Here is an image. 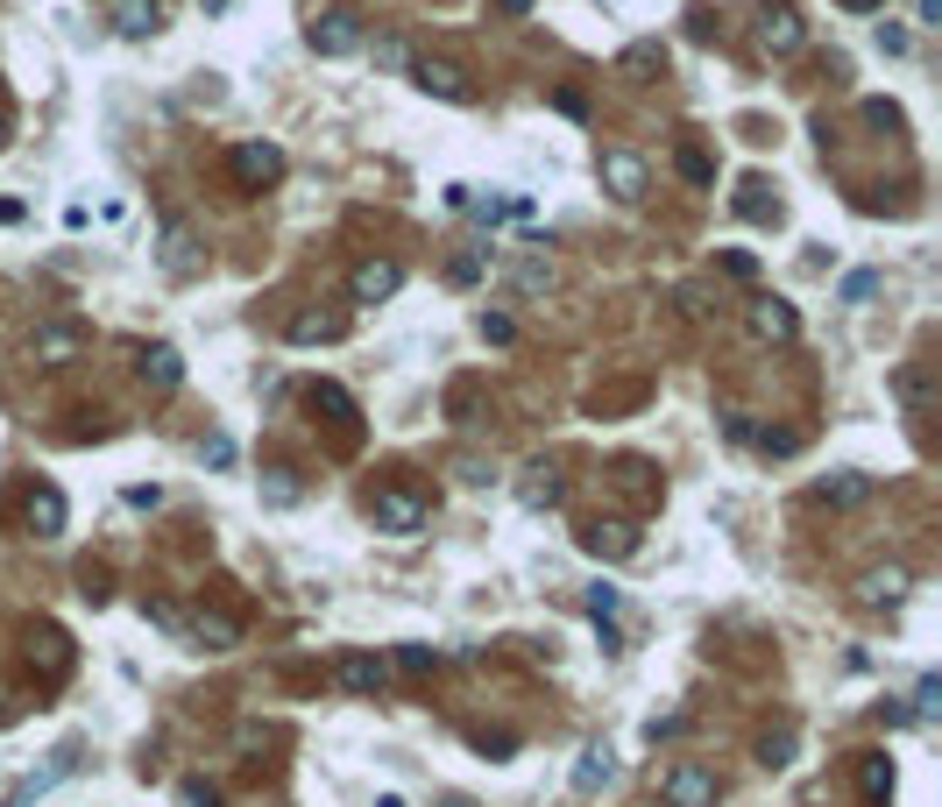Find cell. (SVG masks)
Instances as JSON below:
<instances>
[{
	"instance_id": "6da1fadb",
	"label": "cell",
	"mask_w": 942,
	"mask_h": 807,
	"mask_svg": "<svg viewBox=\"0 0 942 807\" xmlns=\"http://www.w3.org/2000/svg\"><path fill=\"white\" fill-rule=\"evenodd\" d=\"M660 800L666 807H716V773H708V765H666L660 773Z\"/></svg>"
},
{
	"instance_id": "7a4b0ae2",
	"label": "cell",
	"mask_w": 942,
	"mask_h": 807,
	"mask_svg": "<svg viewBox=\"0 0 942 807\" xmlns=\"http://www.w3.org/2000/svg\"><path fill=\"white\" fill-rule=\"evenodd\" d=\"M305 43H313L319 57H355L361 50V14L355 8H326L313 29H305Z\"/></svg>"
},
{
	"instance_id": "3957f363",
	"label": "cell",
	"mask_w": 942,
	"mask_h": 807,
	"mask_svg": "<svg viewBox=\"0 0 942 807\" xmlns=\"http://www.w3.org/2000/svg\"><path fill=\"white\" fill-rule=\"evenodd\" d=\"M397 283H404V269L390 256H369V262H355L348 291H355V305H383V298H397Z\"/></svg>"
},
{
	"instance_id": "277c9868",
	"label": "cell",
	"mask_w": 942,
	"mask_h": 807,
	"mask_svg": "<svg viewBox=\"0 0 942 807\" xmlns=\"http://www.w3.org/2000/svg\"><path fill=\"white\" fill-rule=\"evenodd\" d=\"M235 178H241L248 191L277 185V178H284V149H277V142H241V149H235Z\"/></svg>"
},
{
	"instance_id": "5b68a950",
	"label": "cell",
	"mask_w": 942,
	"mask_h": 807,
	"mask_svg": "<svg viewBox=\"0 0 942 807\" xmlns=\"http://www.w3.org/2000/svg\"><path fill=\"white\" fill-rule=\"evenodd\" d=\"M603 185L617 191L624 206L645 199V157H631V149H603Z\"/></svg>"
},
{
	"instance_id": "8992f818",
	"label": "cell",
	"mask_w": 942,
	"mask_h": 807,
	"mask_svg": "<svg viewBox=\"0 0 942 807\" xmlns=\"http://www.w3.org/2000/svg\"><path fill=\"white\" fill-rule=\"evenodd\" d=\"M411 79L426 86L433 100H468V92H475V86H468V71L447 64V57H418V64H411Z\"/></svg>"
},
{
	"instance_id": "52a82bcc",
	"label": "cell",
	"mask_w": 942,
	"mask_h": 807,
	"mask_svg": "<svg viewBox=\"0 0 942 807\" xmlns=\"http://www.w3.org/2000/svg\"><path fill=\"white\" fill-rule=\"evenodd\" d=\"M582 552H595V560H631V552H638V531L631 525H617V517H595V525H582Z\"/></svg>"
},
{
	"instance_id": "ba28073f",
	"label": "cell",
	"mask_w": 942,
	"mask_h": 807,
	"mask_svg": "<svg viewBox=\"0 0 942 807\" xmlns=\"http://www.w3.org/2000/svg\"><path fill=\"white\" fill-rule=\"evenodd\" d=\"M744 319H752L758 340H794L801 333V319H794V305H786V298H752V312H744Z\"/></svg>"
},
{
	"instance_id": "9c48e42d",
	"label": "cell",
	"mask_w": 942,
	"mask_h": 807,
	"mask_svg": "<svg viewBox=\"0 0 942 807\" xmlns=\"http://www.w3.org/2000/svg\"><path fill=\"white\" fill-rule=\"evenodd\" d=\"M79 348H86V326H71V319L36 326V340H29V355H36V361H71Z\"/></svg>"
},
{
	"instance_id": "30bf717a",
	"label": "cell",
	"mask_w": 942,
	"mask_h": 807,
	"mask_svg": "<svg viewBox=\"0 0 942 807\" xmlns=\"http://www.w3.org/2000/svg\"><path fill=\"white\" fill-rule=\"evenodd\" d=\"M801 14L794 8H765L758 14V50H773V57H786V50H801Z\"/></svg>"
},
{
	"instance_id": "8fae6325",
	"label": "cell",
	"mask_w": 942,
	"mask_h": 807,
	"mask_svg": "<svg viewBox=\"0 0 942 807\" xmlns=\"http://www.w3.org/2000/svg\"><path fill=\"white\" fill-rule=\"evenodd\" d=\"M376 525H383V531H404V538H411L418 525H426V504H418V496H397V489H383V496H376Z\"/></svg>"
},
{
	"instance_id": "7c38bea8",
	"label": "cell",
	"mask_w": 942,
	"mask_h": 807,
	"mask_svg": "<svg viewBox=\"0 0 942 807\" xmlns=\"http://www.w3.org/2000/svg\"><path fill=\"white\" fill-rule=\"evenodd\" d=\"M504 277H510V291H517V298H538V291H553V262H546V248L532 241V256H517V262L504 269Z\"/></svg>"
},
{
	"instance_id": "4fadbf2b",
	"label": "cell",
	"mask_w": 942,
	"mask_h": 807,
	"mask_svg": "<svg viewBox=\"0 0 942 807\" xmlns=\"http://www.w3.org/2000/svg\"><path fill=\"white\" fill-rule=\"evenodd\" d=\"M872 496V475H857V468H843V475H822L815 482V504H830V510H851Z\"/></svg>"
},
{
	"instance_id": "5bb4252c",
	"label": "cell",
	"mask_w": 942,
	"mask_h": 807,
	"mask_svg": "<svg viewBox=\"0 0 942 807\" xmlns=\"http://www.w3.org/2000/svg\"><path fill=\"white\" fill-rule=\"evenodd\" d=\"M135 369H142L149 390H178V382H185V361H178V348H163V340L135 355Z\"/></svg>"
},
{
	"instance_id": "9a60e30c",
	"label": "cell",
	"mask_w": 942,
	"mask_h": 807,
	"mask_svg": "<svg viewBox=\"0 0 942 807\" xmlns=\"http://www.w3.org/2000/svg\"><path fill=\"white\" fill-rule=\"evenodd\" d=\"M284 333H291L298 348H326V340L348 333V319H340V312H291V326H284Z\"/></svg>"
},
{
	"instance_id": "2e32d148",
	"label": "cell",
	"mask_w": 942,
	"mask_h": 807,
	"mask_svg": "<svg viewBox=\"0 0 942 807\" xmlns=\"http://www.w3.org/2000/svg\"><path fill=\"white\" fill-rule=\"evenodd\" d=\"M107 14H113V29H121V36H157L163 29L157 0H107Z\"/></svg>"
},
{
	"instance_id": "e0dca14e",
	"label": "cell",
	"mask_w": 942,
	"mask_h": 807,
	"mask_svg": "<svg viewBox=\"0 0 942 807\" xmlns=\"http://www.w3.org/2000/svg\"><path fill=\"white\" fill-rule=\"evenodd\" d=\"M305 404H313V411H326V426H340L355 439V397L340 390V382H313V390H305Z\"/></svg>"
},
{
	"instance_id": "ac0fdd59",
	"label": "cell",
	"mask_w": 942,
	"mask_h": 807,
	"mask_svg": "<svg viewBox=\"0 0 942 807\" xmlns=\"http://www.w3.org/2000/svg\"><path fill=\"white\" fill-rule=\"evenodd\" d=\"M900 595H908V567H872L857 581V602H872V609H893Z\"/></svg>"
},
{
	"instance_id": "d6986e66",
	"label": "cell",
	"mask_w": 942,
	"mask_h": 807,
	"mask_svg": "<svg viewBox=\"0 0 942 807\" xmlns=\"http://www.w3.org/2000/svg\"><path fill=\"white\" fill-rule=\"evenodd\" d=\"M737 220H758V227H780V199L765 178H744L737 185Z\"/></svg>"
},
{
	"instance_id": "ffe728a7",
	"label": "cell",
	"mask_w": 942,
	"mask_h": 807,
	"mask_svg": "<svg viewBox=\"0 0 942 807\" xmlns=\"http://www.w3.org/2000/svg\"><path fill=\"white\" fill-rule=\"evenodd\" d=\"M29 531H36V538H57V531H65V496H57L50 482L29 489Z\"/></svg>"
},
{
	"instance_id": "44dd1931",
	"label": "cell",
	"mask_w": 942,
	"mask_h": 807,
	"mask_svg": "<svg viewBox=\"0 0 942 807\" xmlns=\"http://www.w3.org/2000/svg\"><path fill=\"white\" fill-rule=\"evenodd\" d=\"M517 496H525L532 510H553V504H561V496H567V482H561V475L546 468V460H538V468H525V482H517Z\"/></svg>"
},
{
	"instance_id": "7402d4cb",
	"label": "cell",
	"mask_w": 942,
	"mask_h": 807,
	"mask_svg": "<svg viewBox=\"0 0 942 807\" xmlns=\"http://www.w3.org/2000/svg\"><path fill=\"white\" fill-rule=\"evenodd\" d=\"M340 687H348V695H376V687H383V659H369V651L340 659Z\"/></svg>"
},
{
	"instance_id": "603a6c76",
	"label": "cell",
	"mask_w": 942,
	"mask_h": 807,
	"mask_svg": "<svg viewBox=\"0 0 942 807\" xmlns=\"http://www.w3.org/2000/svg\"><path fill=\"white\" fill-rule=\"evenodd\" d=\"M191 262H199V256H191V227L170 220L163 227V269H170V277H191Z\"/></svg>"
},
{
	"instance_id": "cb8c5ba5",
	"label": "cell",
	"mask_w": 942,
	"mask_h": 807,
	"mask_svg": "<svg viewBox=\"0 0 942 807\" xmlns=\"http://www.w3.org/2000/svg\"><path fill=\"white\" fill-rule=\"evenodd\" d=\"M603 779H609V751H603V744H588L582 765H574V794H595Z\"/></svg>"
},
{
	"instance_id": "d4e9b609",
	"label": "cell",
	"mask_w": 942,
	"mask_h": 807,
	"mask_svg": "<svg viewBox=\"0 0 942 807\" xmlns=\"http://www.w3.org/2000/svg\"><path fill=\"white\" fill-rule=\"evenodd\" d=\"M617 71H631V79H652V71H666V50L660 43H631L617 57Z\"/></svg>"
},
{
	"instance_id": "484cf974",
	"label": "cell",
	"mask_w": 942,
	"mask_h": 807,
	"mask_svg": "<svg viewBox=\"0 0 942 807\" xmlns=\"http://www.w3.org/2000/svg\"><path fill=\"white\" fill-rule=\"evenodd\" d=\"M857 786H864V800H893V765L886 758H864L857 765Z\"/></svg>"
},
{
	"instance_id": "4316f807",
	"label": "cell",
	"mask_w": 942,
	"mask_h": 807,
	"mask_svg": "<svg viewBox=\"0 0 942 807\" xmlns=\"http://www.w3.org/2000/svg\"><path fill=\"white\" fill-rule=\"evenodd\" d=\"M235 638H241V624H235V617H220V609H206V617H199V645H214V651H227V645H235Z\"/></svg>"
},
{
	"instance_id": "83f0119b",
	"label": "cell",
	"mask_w": 942,
	"mask_h": 807,
	"mask_svg": "<svg viewBox=\"0 0 942 807\" xmlns=\"http://www.w3.org/2000/svg\"><path fill=\"white\" fill-rule=\"evenodd\" d=\"M752 447H758L765 460H786V454H801V432H786V426H765V432H752Z\"/></svg>"
},
{
	"instance_id": "f1b7e54d",
	"label": "cell",
	"mask_w": 942,
	"mask_h": 807,
	"mask_svg": "<svg viewBox=\"0 0 942 807\" xmlns=\"http://www.w3.org/2000/svg\"><path fill=\"white\" fill-rule=\"evenodd\" d=\"M262 496H269V504H277V510H284V504H298V475H291V468H269Z\"/></svg>"
},
{
	"instance_id": "f546056e",
	"label": "cell",
	"mask_w": 942,
	"mask_h": 807,
	"mask_svg": "<svg viewBox=\"0 0 942 807\" xmlns=\"http://www.w3.org/2000/svg\"><path fill=\"white\" fill-rule=\"evenodd\" d=\"M376 64H383V71H411V50H404V36H376Z\"/></svg>"
},
{
	"instance_id": "4dcf8cb0",
	"label": "cell",
	"mask_w": 942,
	"mask_h": 807,
	"mask_svg": "<svg viewBox=\"0 0 942 807\" xmlns=\"http://www.w3.org/2000/svg\"><path fill=\"white\" fill-rule=\"evenodd\" d=\"M673 163H681V178H687V185H716V163H708L702 149H681Z\"/></svg>"
},
{
	"instance_id": "1f68e13d",
	"label": "cell",
	"mask_w": 942,
	"mask_h": 807,
	"mask_svg": "<svg viewBox=\"0 0 942 807\" xmlns=\"http://www.w3.org/2000/svg\"><path fill=\"white\" fill-rule=\"evenodd\" d=\"M872 291H879V277H872V269H851V277H843V305H864Z\"/></svg>"
},
{
	"instance_id": "d6a6232c",
	"label": "cell",
	"mask_w": 942,
	"mask_h": 807,
	"mask_svg": "<svg viewBox=\"0 0 942 807\" xmlns=\"http://www.w3.org/2000/svg\"><path fill=\"white\" fill-rule=\"evenodd\" d=\"M588 609H595V624H609V617H617V588L595 581V588H588Z\"/></svg>"
},
{
	"instance_id": "836d02e7",
	"label": "cell",
	"mask_w": 942,
	"mask_h": 807,
	"mask_svg": "<svg viewBox=\"0 0 942 807\" xmlns=\"http://www.w3.org/2000/svg\"><path fill=\"white\" fill-rule=\"evenodd\" d=\"M397 666L411 672V680H426V672H433V651H426V645H404V651H397Z\"/></svg>"
},
{
	"instance_id": "e575fe53",
	"label": "cell",
	"mask_w": 942,
	"mask_h": 807,
	"mask_svg": "<svg viewBox=\"0 0 942 807\" xmlns=\"http://www.w3.org/2000/svg\"><path fill=\"white\" fill-rule=\"evenodd\" d=\"M447 277H454V283H475V277H483V256H475V248H460V256L447 262Z\"/></svg>"
},
{
	"instance_id": "d590c367",
	"label": "cell",
	"mask_w": 942,
	"mask_h": 807,
	"mask_svg": "<svg viewBox=\"0 0 942 807\" xmlns=\"http://www.w3.org/2000/svg\"><path fill=\"white\" fill-rule=\"evenodd\" d=\"M199 460H206V468H227V460H235V439H227V432H214V439L199 447Z\"/></svg>"
},
{
	"instance_id": "8d00e7d4",
	"label": "cell",
	"mask_w": 942,
	"mask_h": 807,
	"mask_svg": "<svg viewBox=\"0 0 942 807\" xmlns=\"http://www.w3.org/2000/svg\"><path fill=\"white\" fill-rule=\"evenodd\" d=\"M483 340H496V348H510V340H517V326H510L504 312H483Z\"/></svg>"
},
{
	"instance_id": "74e56055",
	"label": "cell",
	"mask_w": 942,
	"mask_h": 807,
	"mask_svg": "<svg viewBox=\"0 0 942 807\" xmlns=\"http://www.w3.org/2000/svg\"><path fill=\"white\" fill-rule=\"evenodd\" d=\"M786 751H794V729H780V737H765V744H758V758H765V765H786Z\"/></svg>"
},
{
	"instance_id": "f35d334b",
	"label": "cell",
	"mask_w": 942,
	"mask_h": 807,
	"mask_svg": "<svg viewBox=\"0 0 942 807\" xmlns=\"http://www.w3.org/2000/svg\"><path fill=\"white\" fill-rule=\"evenodd\" d=\"M723 269H730V277H744V283H752V277H758V262H752V256H744V248H723Z\"/></svg>"
},
{
	"instance_id": "ab89813d",
	"label": "cell",
	"mask_w": 942,
	"mask_h": 807,
	"mask_svg": "<svg viewBox=\"0 0 942 807\" xmlns=\"http://www.w3.org/2000/svg\"><path fill=\"white\" fill-rule=\"evenodd\" d=\"M553 107H561L567 121H582V113H588V100H582V92H574V86H561V92H553Z\"/></svg>"
},
{
	"instance_id": "60d3db41",
	"label": "cell",
	"mask_w": 942,
	"mask_h": 807,
	"mask_svg": "<svg viewBox=\"0 0 942 807\" xmlns=\"http://www.w3.org/2000/svg\"><path fill=\"white\" fill-rule=\"evenodd\" d=\"M879 50L900 57V50H908V29H900V22H879Z\"/></svg>"
},
{
	"instance_id": "b9f144b4",
	"label": "cell",
	"mask_w": 942,
	"mask_h": 807,
	"mask_svg": "<svg viewBox=\"0 0 942 807\" xmlns=\"http://www.w3.org/2000/svg\"><path fill=\"white\" fill-rule=\"evenodd\" d=\"M864 121H872V128H900V113L886 100H864Z\"/></svg>"
},
{
	"instance_id": "7bdbcfd3",
	"label": "cell",
	"mask_w": 942,
	"mask_h": 807,
	"mask_svg": "<svg viewBox=\"0 0 942 807\" xmlns=\"http://www.w3.org/2000/svg\"><path fill=\"white\" fill-rule=\"evenodd\" d=\"M185 800H191V807H220V794H214L206 779H185Z\"/></svg>"
},
{
	"instance_id": "ee69618b",
	"label": "cell",
	"mask_w": 942,
	"mask_h": 807,
	"mask_svg": "<svg viewBox=\"0 0 942 807\" xmlns=\"http://www.w3.org/2000/svg\"><path fill=\"white\" fill-rule=\"evenodd\" d=\"M723 432H730V439H737V447H744V439H752V411H730V418H723Z\"/></svg>"
},
{
	"instance_id": "f6af8a7d",
	"label": "cell",
	"mask_w": 942,
	"mask_h": 807,
	"mask_svg": "<svg viewBox=\"0 0 942 807\" xmlns=\"http://www.w3.org/2000/svg\"><path fill=\"white\" fill-rule=\"evenodd\" d=\"M496 14H510V22H517V14H532V0H496Z\"/></svg>"
},
{
	"instance_id": "bcb514c9",
	"label": "cell",
	"mask_w": 942,
	"mask_h": 807,
	"mask_svg": "<svg viewBox=\"0 0 942 807\" xmlns=\"http://www.w3.org/2000/svg\"><path fill=\"white\" fill-rule=\"evenodd\" d=\"M921 22H929V29H942V0H921Z\"/></svg>"
},
{
	"instance_id": "7dc6e473",
	"label": "cell",
	"mask_w": 942,
	"mask_h": 807,
	"mask_svg": "<svg viewBox=\"0 0 942 807\" xmlns=\"http://www.w3.org/2000/svg\"><path fill=\"white\" fill-rule=\"evenodd\" d=\"M843 8H857V14H872V8H886V0H843Z\"/></svg>"
},
{
	"instance_id": "c3c4849f",
	"label": "cell",
	"mask_w": 942,
	"mask_h": 807,
	"mask_svg": "<svg viewBox=\"0 0 942 807\" xmlns=\"http://www.w3.org/2000/svg\"><path fill=\"white\" fill-rule=\"evenodd\" d=\"M0 149H8V113H0Z\"/></svg>"
}]
</instances>
